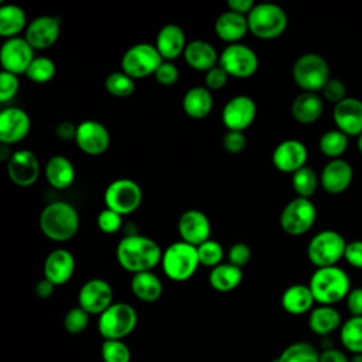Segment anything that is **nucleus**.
<instances>
[{
	"label": "nucleus",
	"mask_w": 362,
	"mask_h": 362,
	"mask_svg": "<svg viewBox=\"0 0 362 362\" xmlns=\"http://www.w3.org/2000/svg\"><path fill=\"white\" fill-rule=\"evenodd\" d=\"M34 58V49L24 37L6 40L0 49V64L3 71L14 75H25V71Z\"/></svg>",
	"instance_id": "obj_14"
},
{
	"label": "nucleus",
	"mask_w": 362,
	"mask_h": 362,
	"mask_svg": "<svg viewBox=\"0 0 362 362\" xmlns=\"http://www.w3.org/2000/svg\"><path fill=\"white\" fill-rule=\"evenodd\" d=\"M105 88L107 93H110L112 96L127 98L134 93L136 82L132 76H129L123 71H115L106 76Z\"/></svg>",
	"instance_id": "obj_40"
},
{
	"label": "nucleus",
	"mask_w": 362,
	"mask_h": 362,
	"mask_svg": "<svg viewBox=\"0 0 362 362\" xmlns=\"http://www.w3.org/2000/svg\"><path fill=\"white\" fill-rule=\"evenodd\" d=\"M345 301L351 317H362V287L351 288Z\"/></svg>",
	"instance_id": "obj_53"
},
{
	"label": "nucleus",
	"mask_w": 362,
	"mask_h": 362,
	"mask_svg": "<svg viewBox=\"0 0 362 362\" xmlns=\"http://www.w3.org/2000/svg\"><path fill=\"white\" fill-rule=\"evenodd\" d=\"M291 116L301 124H311L317 122L324 112V102L318 93L301 92L298 93L290 106Z\"/></svg>",
	"instance_id": "obj_28"
},
{
	"label": "nucleus",
	"mask_w": 362,
	"mask_h": 362,
	"mask_svg": "<svg viewBox=\"0 0 362 362\" xmlns=\"http://www.w3.org/2000/svg\"><path fill=\"white\" fill-rule=\"evenodd\" d=\"M218 65L233 78L245 79L256 74L259 68V58L256 52L245 44H229L219 55Z\"/></svg>",
	"instance_id": "obj_12"
},
{
	"label": "nucleus",
	"mask_w": 362,
	"mask_h": 362,
	"mask_svg": "<svg viewBox=\"0 0 362 362\" xmlns=\"http://www.w3.org/2000/svg\"><path fill=\"white\" fill-rule=\"evenodd\" d=\"M156 81L163 86L174 85L180 78V71L173 61H163L154 72Z\"/></svg>",
	"instance_id": "obj_48"
},
{
	"label": "nucleus",
	"mask_w": 362,
	"mask_h": 362,
	"mask_svg": "<svg viewBox=\"0 0 362 362\" xmlns=\"http://www.w3.org/2000/svg\"><path fill=\"white\" fill-rule=\"evenodd\" d=\"M344 259L355 269H362V240L356 239L346 243Z\"/></svg>",
	"instance_id": "obj_52"
},
{
	"label": "nucleus",
	"mask_w": 362,
	"mask_h": 362,
	"mask_svg": "<svg viewBox=\"0 0 362 362\" xmlns=\"http://www.w3.org/2000/svg\"><path fill=\"white\" fill-rule=\"evenodd\" d=\"M320 362H349V356L337 348H325L320 352Z\"/></svg>",
	"instance_id": "obj_55"
},
{
	"label": "nucleus",
	"mask_w": 362,
	"mask_h": 362,
	"mask_svg": "<svg viewBox=\"0 0 362 362\" xmlns=\"http://www.w3.org/2000/svg\"><path fill=\"white\" fill-rule=\"evenodd\" d=\"M164 59L157 51L156 45L148 42H139L132 45L122 57L120 68L133 79L154 75Z\"/></svg>",
	"instance_id": "obj_10"
},
{
	"label": "nucleus",
	"mask_w": 362,
	"mask_h": 362,
	"mask_svg": "<svg viewBox=\"0 0 362 362\" xmlns=\"http://www.w3.org/2000/svg\"><path fill=\"white\" fill-rule=\"evenodd\" d=\"M274 362H320V352L313 344L298 341L286 346Z\"/></svg>",
	"instance_id": "obj_37"
},
{
	"label": "nucleus",
	"mask_w": 362,
	"mask_h": 362,
	"mask_svg": "<svg viewBox=\"0 0 362 362\" xmlns=\"http://www.w3.org/2000/svg\"><path fill=\"white\" fill-rule=\"evenodd\" d=\"M332 119L338 130L348 137L362 134V100L356 98H345L334 105Z\"/></svg>",
	"instance_id": "obj_22"
},
{
	"label": "nucleus",
	"mask_w": 362,
	"mask_h": 362,
	"mask_svg": "<svg viewBox=\"0 0 362 362\" xmlns=\"http://www.w3.org/2000/svg\"><path fill=\"white\" fill-rule=\"evenodd\" d=\"M242 279H243L242 269L229 262L218 264L216 267L211 269L208 274L209 286L219 293H228L235 290L240 284Z\"/></svg>",
	"instance_id": "obj_34"
},
{
	"label": "nucleus",
	"mask_w": 362,
	"mask_h": 362,
	"mask_svg": "<svg viewBox=\"0 0 362 362\" xmlns=\"http://www.w3.org/2000/svg\"><path fill=\"white\" fill-rule=\"evenodd\" d=\"M247 144V139L243 132L228 130L222 137V147L225 151L230 154H239L245 150Z\"/></svg>",
	"instance_id": "obj_49"
},
{
	"label": "nucleus",
	"mask_w": 362,
	"mask_h": 362,
	"mask_svg": "<svg viewBox=\"0 0 362 362\" xmlns=\"http://www.w3.org/2000/svg\"><path fill=\"white\" fill-rule=\"evenodd\" d=\"M352 180L354 168L342 158L329 160L320 174V184L322 189L331 195H338L346 191Z\"/></svg>",
	"instance_id": "obj_23"
},
{
	"label": "nucleus",
	"mask_w": 362,
	"mask_h": 362,
	"mask_svg": "<svg viewBox=\"0 0 362 362\" xmlns=\"http://www.w3.org/2000/svg\"><path fill=\"white\" fill-rule=\"evenodd\" d=\"M317 208L308 198L296 197L280 212V228L290 236L307 233L315 223Z\"/></svg>",
	"instance_id": "obj_9"
},
{
	"label": "nucleus",
	"mask_w": 362,
	"mask_h": 362,
	"mask_svg": "<svg viewBox=\"0 0 362 362\" xmlns=\"http://www.w3.org/2000/svg\"><path fill=\"white\" fill-rule=\"evenodd\" d=\"M181 240L199 246L211 238V222L205 212L199 209H188L181 214L177 225Z\"/></svg>",
	"instance_id": "obj_21"
},
{
	"label": "nucleus",
	"mask_w": 362,
	"mask_h": 362,
	"mask_svg": "<svg viewBox=\"0 0 362 362\" xmlns=\"http://www.w3.org/2000/svg\"><path fill=\"white\" fill-rule=\"evenodd\" d=\"M40 161L30 150H16L7 160V175L17 187H30L40 177Z\"/></svg>",
	"instance_id": "obj_16"
},
{
	"label": "nucleus",
	"mask_w": 362,
	"mask_h": 362,
	"mask_svg": "<svg viewBox=\"0 0 362 362\" xmlns=\"http://www.w3.org/2000/svg\"><path fill=\"white\" fill-rule=\"evenodd\" d=\"M54 288H55V284H52L49 280H47L45 277L38 280L35 287H34V291L35 294L40 297V298H48L52 296L54 293Z\"/></svg>",
	"instance_id": "obj_57"
},
{
	"label": "nucleus",
	"mask_w": 362,
	"mask_h": 362,
	"mask_svg": "<svg viewBox=\"0 0 362 362\" xmlns=\"http://www.w3.org/2000/svg\"><path fill=\"white\" fill-rule=\"evenodd\" d=\"M185 62L195 71L208 72L219 62V55L215 47L204 40H192L184 49Z\"/></svg>",
	"instance_id": "obj_27"
},
{
	"label": "nucleus",
	"mask_w": 362,
	"mask_h": 362,
	"mask_svg": "<svg viewBox=\"0 0 362 362\" xmlns=\"http://www.w3.org/2000/svg\"><path fill=\"white\" fill-rule=\"evenodd\" d=\"M137 311L127 303H113L98 318V331L105 339H123L137 325Z\"/></svg>",
	"instance_id": "obj_8"
},
{
	"label": "nucleus",
	"mask_w": 362,
	"mask_h": 362,
	"mask_svg": "<svg viewBox=\"0 0 362 362\" xmlns=\"http://www.w3.org/2000/svg\"><path fill=\"white\" fill-rule=\"evenodd\" d=\"M88 324H89V314L79 305L68 310V313L64 317V328L66 332L72 335L82 334L86 329Z\"/></svg>",
	"instance_id": "obj_44"
},
{
	"label": "nucleus",
	"mask_w": 362,
	"mask_h": 362,
	"mask_svg": "<svg viewBox=\"0 0 362 362\" xmlns=\"http://www.w3.org/2000/svg\"><path fill=\"white\" fill-rule=\"evenodd\" d=\"M20 88L18 75H14L7 71L0 72V102L6 103L11 100Z\"/></svg>",
	"instance_id": "obj_46"
},
{
	"label": "nucleus",
	"mask_w": 362,
	"mask_h": 362,
	"mask_svg": "<svg viewBox=\"0 0 362 362\" xmlns=\"http://www.w3.org/2000/svg\"><path fill=\"white\" fill-rule=\"evenodd\" d=\"M256 112V103L250 96L236 95L225 103L221 113V120L228 130L243 132L253 123Z\"/></svg>",
	"instance_id": "obj_15"
},
{
	"label": "nucleus",
	"mask_w": 362,
	"mask_h": 362,
	"mask_svg": "<svg viewBox=\"0 0 362 362\" xmlns=\"http://www.w3.org/2000/svg\"><path fill=\"white\" fill-rule=\"evenodd\" d=\"M76 129H78L76 124H74L72 122L64 120V122H61V123L57 124V127H55V134H57L58 139H61V140H64V141L75 140Z\"/></svg>",
	"instance_id": "obj_54"
},
{
	"label": "nucleus",
	"mask_w": 362,
	"mask_h": 362,
	"mask_svg": "<svg viewBox=\"0 0 362 362\" xmlns=\"http://www.w3.org/2000/svg\"><path fill=\"white\" fill-rule=\"evenodd\" d=\"M130 290L140 301L154 303L163 294V283L153 272L136 273L130 280Z\"/></svg>",
	"instance_id": "obj_33"
},
{
	"label": "nucleus",
	"mask_w": 362,
	"mask_h": 362,
	"mask_svg": "<svg viewBox=\"0 0 362 362\" xmlns=\"http://www.w3.org/2000/svg\"><path fill=\"white\" fill-rule=\"evenodd\" d=\"M184 30L173 23L163 25L156 37V48L164 61H173L184 54L187 47Z\"/></svg>",
	"instance_id": "obj_25"
},
{
	"label": "nucleus",
	"mask_w": 362,
	"mask_h": 362,
	"mask_svg": "<svg viewBox=\"0 0 362 362\" xmlns=\"http://www.w3.org/2000/svg\"><path fill=\"white\" fill-rule=\"evenodd\" d=\"M61 34V23L55 16H40L31 20L25 28L24 38L33 49H47L52 47Z\"/></svg>",
	"instance_id": "obj_20"
},
{
	"label": "nucleus",
	"mask_w": 362,
	"mask_h": 362,
	"mask_svg": "<svg viewBox=\"0 0 362 362\" xmlns=\"http://www.w3.org/2000/svg\"><path fill=\"white\" fill-rule=\"evenodd\" d=\"M339 341L351 354H362V317H349L339 328Z\"/></svg>",
	"instance_id": "obj_36"
},
{
	"label": "nucleus",
	"mask_w": 362,
	"mask_h": 362,
	"mask_svg": "<svg viewBox=\"0 0 362 362\" xmlns=\"http://www.w3.org/2000/svg\"><path fill=\"white\" fill-rule=\"evenodd\" d=\"M103 201L106 208L123 216L134 212L140 206L143 201V192L134 180L117 178L106 187Z\"/></svg>",
	"instance_id": "obj_11"
},
{
	"label": "nucleus",
	"mask_w": 362,
	"mask_h": 362,
	"mask_svg": "<svg viewBox=\"0 0 362 362\" xmlns=\"http://www.w3.org/2000/svg\"><path fill=\"white\" fill-rule=\"evenodd\" d=\"M228 79H229V75L223 71V68L216 65L208 72H205V88H208L211 92L219 90L226 85Z\"/></svg>",
	"instance_id": "obj_51"
},
{
	"label": "nucleus",
	"mask_w": 362,
	"mask_h": 362,
	"mask_svg": "<svg viewBox=\"0 0 362 362\" xmlns=\"http://www.w3.org/2000/svg\"><path fill=\"white\" fill-rule=\"evenodd\" d=\"M226 6H228V10L247 16L252 11V8L255 7V3L252 0H229L226 3Z\"/></svg>",
	"instance_id": "obj_56"
},
{
	"label": "nucleus",
	"mask_w": 362,
	"mask_h": 362,
	"mask_svg": "<svg viewBox=\"0 0 362 362\" xmlns=\"http://www.w3.org/2000/svg\"><path fill=\"white\" fill-rule=\"evenodd\" d=\"M314 303L315 300L308 284L288 286L281 294V307L291 315H303L311 311Z\"/></svg>",
	"instance_id": "obj_30"
},
{
	"label": "nucleus",
	"mask_w": 362,
	"mask_h": 362,
	"mask_svg": "<svg viewBox=\"0 0 362 362\" xmlns=\"http://www.w3.org/2000/svg\"><path fill=\"white\" fill-rule=\"evenodd\" d=\"M199 264L197 246L184 240L174 242L163 250L161 269L173 281H185L191 279Z\"/></svg>",
	"instance_id": "obj_4"
},
{
	"label": "nucleus",
	"mask_w": 362,
	"mask_h": 362,
	"mask_svg": "<svg viewBox=\"0 0 362 362\" xmlns=\"http://www.w3.org/2000/svg\"><path fill=\"white\" fill-rule=\"evenodd\" d=\"M308 287L320 305H334L346 298L351 291L348 273L339 266L317 269L308 281Z\"/></svg>",
	"instance_id": "obj_3"
},
{
	"label": "nucleus",
	"mask_w": 362,
	"mask_h": 362,
	"mask_svg": "<svg viewBox=\"0 0 362 362\" xmlns=\"http://www.w3.org/2000/svg\"><path fill=\"white\" fill-rule=\"evenodd\" d=\"M98 229L106 235L116 233L123 226V216L109 208L102 209L96 218Z\"/></svg>",
	"instance_id": "obj_45"
},
{
	"label": "nucleus",
	"mask_w": 362,
	"mask_h": 362,
	"mask_svg": "<svg viewBox=\"0 0 362 362\" xmlns=\"http://www.w3.org/2000/svg\"><path fill=\"white\" fill-rule=\"evenodd\" d=\"M28 113L17 106H10L0 113V143L10 146L24 140L30 132Z\"/></svg>",
	"instance_id": "obj_19"
},
{
	"label": "nucleus",
	"mask_w": 362,
	"mask_h": 362,
	"mask_svg": "<svg viewBox=\"0 0 362 362\" xmlns=\"http://www.w3.org/2000/svg\"><path fill=\"white\" fill-rule=\"evenodd\" d=\"M75 143L85 154L100 156L110 144V134L103 123L89 119L78 124Z\"/></svg>",
	"instance_id": "obj_17"
},
{
	"label": "nucleus",
	"mask_w": 362,
	"mask_h": 362,
	"mask_svg": "<svg viewBox=\"0 0 362 362\" xmlns=\"http://www.w3.org/2000/svg\"><path fill=\"white\" fill-rule=\"evenodd\" d=\"M342 325L339 311L334 305H318L310 311L308 328L320 337H327Z\"/></svg>",
	"instance_id": "obj_32"
},
{
	"label": "nucleus",
	"mask_w": 362,
	"mask_h": 362,
	"mask_svg": "<svg viewBox=\"0 0 362 362\" xmlns=\"http://www.w3.org/2000/svg\"><path fill=\"white\" fill-rule=\"evenodd\" d=\"M348 139L349 137L341 130L332 129L321 134L318 140V148L325 157L335 160V158H339L346 151L348 143H349Z\"/></svg>",
	"instance_id": "obj_38"
},
{
	"label": "nucleus",
	"mask_w": 362,
	"mask_h": 362,
	"mask_svg": "<svg viewBox=\"0 0 362 362\" xmlns=\"http://www.w3.org/2000/svg\"><path fill=\"white\" fill-rule=\"evenodd\" d=\"M113 304V288L103 279H90L78 293V305L89 315H100Z\"/></svg>",
	"instance_id": "obj_13"
},
{
	"label": "nucleus",
	"mask_w": 362,
	"mask_h": 362,
	"mask_svg": "<svg viewBox=\"0 0 362 362\" xmlns=\"http://www.w3.org/2000/svg\"><path fill=\"white\" fill-rule=\"evenodd\" d=\"M214 107L212 92L205 86L189 88L182 98V109L191 119L206 117Z\"/></svg>",
	"instance_id": "obj_31"
},
{
	"label": "nucleus",
	"mask_w": 362,
	"mask_h": 362,
	"mask_svg": "<svg viewBox=\"0 0 362 362\" xmlns=\"http://www.w3.org/2000/svg\"><path fill=\"white\" fill-rule=\"evenodd\" d=\"M103 362H130L132 352L123 339H105L100 348Z\"/></svg>",
	"instance_id": "obj_42"
},
{
	"label": "nucleus",
	"mask_w": 362,
	"mask_h": 362,
	"mask_svg": "<svg viewBox=\"0 0 362 362\" xmlns=\"http://www.w3.org/2000/svg\"><path fill=\"white\" fill-rule=\"evenodd\" d=\"M320 184V177L311 167H303L294 174H291V185L297 197L311 198Z\"/></svg>",
	"instance_id": "obj_39"
},
{
	"label": "nucleus",
	"mask_w": 362,
	"mask_h": 362,
	"mask_svg": "<svg viewBox=\"0 0 362 362\" xmlns=\"http://www.w3.org/2000/svg\"><path fill=\"white\" fill-rule=\"evenodd\" d=\"M28 25L25 11L17 4L0 6V35L6 40L18 37Z\"/></svg>",
	"instance_id": "obj_35"
},
{
	"label": "nucleus",
	"mask_w": 362,
	"mask_h": 362,
	"mask_svg": "<svg viewBox=\"0 0 362 362\" xmlns=\"http://www.w3.org/2000/svg\"><path fill=\"white\" fill-rule=\"evenodd\" d=\"M75 272V257L66 249L52 250L44 262V277L55 286L68 283Z\"/></svg>",
	"instance_id": "obj_24"
},
{
	"label": "nucleus",
	"mask_w": 362,
	"mask_h": 362,
	"mask_svg": "<svg viewBox=\"0 0 362 362\" xmlns=\"http://www.w3.org/2000/svg\"><path fill=\"white\" fill-rule=\"evenodd\" d=\"M163 250L160 245L144 235L129 233L116 246V259L122 269L133 274L151 272L161 263Z\"/></svg>",
	"instance_id": "obj_1"
},
{
	"label": "nucleus",
	"mask_w": 362,
	"mask_h": 362,
	"mask_svg": "<svg viewBox=\"0 0 362 362\" xmlns=\"http://www.w3.org/2000/svg\"><path fill=\"white\" fill-rule=\"evenodd\" d=\"M349 362H362V354H352Z\"/></svg>",
	"instance_id": "obj_58"
},
{
	"label": "nucleus",
	"mask_w": 362,
	"mask_h": 362,
	"mask_svg": "<svg viewBox=\"0 0 362 362\" xmlns=\"http://www.w3.org/2000/svg\"><path fill=\"white\" fill-rule=\"evenodd\" d=\"M219 40L229 44H238L249 31L247 16L235 13L232 10L221 13L214 24Z\"/></svg>",
	"instance_id": "obj_26"
},
{
	"label": "nucleus",
	"mask_w": 362,
	"mask_h": 362,
	"mask_svg": "<svg viewBox=\"0 0 362 362\" xmlns=\"http://www.w3.org/2000/svg\"><path fill=\"white\" fill-rule=\"evenodd\" d=\"M356 146H358V150H359V153L362 154V134H359V136H358V140H356Z\"/></svg>",
	"instance_id": "obj_59"
},
{
	"label": "nucleus",
	"mask_w": 362,
	"mask_h": 362,
	"mask_svg": "<svg viewBox=\"0 0 362 362\" xmlns=\"http://www.w3.org/2000/svg\"><path fill=\"white\" fill-rule=\"evenodd\" d=\"M287 14L283 7L274 3L255 4L247 14L249 31L260 40H274L280 37L287 28Z\"/></svg>",
	"instance_id": "obj_6"
},
{
	"label": "nucleus",
	"mask_w": 362,
	"mask_h": 362,
	"mask_svg": "<svg viewBox=\"0 0 362 362\" xmlns=\"http://www.w3.org/2000/svg\"><path fill=\"white\" fill-rule=\"evenodd\" d=\"M38 225L45 238L52 242H66L79 229V215L66 201H54L45 205L40 214Z\"/></svg>",
	"instance_id": "obj_2"
},
{
	"label": "nucleus",
	"mask_w": 362,
	"mask_h": 362,
	"mask_svg": "<svg viewBox=\"0 0 362 362\" xmlns=\"http://www.w3.org/2000/svg\"><path fill=\"white\" fill-rule=\"evenodd\" d=\"M45 178L52 188L65 189L75 181V167L68 157L55 154L45 164Z\"/></svg>",
	"instance_id": "obj_29"
},
{
	"label": "nucleus",
	"mask_w": 362,
	"mask_h": 362,
	"mask_svg": "<svg viewBox=\"0 0 362 362\" xmlns=\"http://www.w3.org/2000/svg\"><path fill=\"white\" fill-rule=\"evenodd\" d=\"M197 250H198L199 263L202 266H206L211 269L221 264L223 260V256H225L222 245L214 239H209V240L204 242L202 245L197 246Z\"/></svg>",
	"instance_id": "obj_43"
},
{
	"label": "nucleus",
	"mask_w": 362,
	"mask_h": 362,
	"mask_svg": "<svg viewBox=\"0 0 362 362\" xmlns=\"http://www.w3.org/2000/svg\"><path fill=\"white\" fill-rule=\"evenodd\" d=\"M321 93H322V98L327 102H331L334 105H337L341 100H344L345 98H348L346 96V86L338 78H329L328 82L324 85Z\"/></svg>",
	"instance_id": "obj_47"
},
{
	"label": "nucleus",
	"mask_w": 362,
	"mask_h": 362,
	"mask_svg": "<svg viewBox=\"0 0 362 362\" xmlns=\"http://www.w3.org/2000/svg\"><path fill=\"white\" fill-rule=\"evenodd\" d=\"M291 76L294 83L303 89V92L317 93L322 90L324 85L331 78L329 65L322 55L315 52H305L294 61Z\"/></svg>",
	"instance_id": "obj_5"
},
{
	"label": "nucleus",
	"mask_w": 362,
	"mask_h": 362,
	"mask_svg": "<svg viewBox=\"0 0 362 362\" xmlns=\"http://www.w3.org/2000/svg\"><path fill=\"white\" fill-rule=\"evenodd\" d=\"M308 158V150L305 144L296 139H287L279 143L273 153L272 161L273 165L286 174H294L300 168L305 167Z\"/></svg>",
	"instance_id": "obj_18"
},
{
	"label": "nucleus",
	"mask_w": 362,
	"mask_h": 362,
	"mask_svg": "<svg viewBox=\"0 0 362 362\" xmlns=\"http://www.w3.org/2000/svg\"><path fill=\"white\" fill-rule=\"evenodd\" d=\"M345 238L332 229H325L315 233L307 246V257L317 269L337 266V263L344 259Z\"/></svg>",
	"instance_id": "obj_7"
},
{
	"label": "nucleus",
	"mask_w": 362,
	"mask_h": 362,
	"mask_svg": "<svg viewBox=\"0 0 362 362\" xmlns=\"http://www.w3.org/2000/svg\"><path fill=\"white\" fill-rule=\"evenodd\" d=\"M250 257H252L250 246L246 245L245 242H236L228 250V262L240 269L249 263Z\"/></svg>",
	"instance_id": "obj_50"
},
{
	"label": "nucleus",
	"mask_w": 362,
	"mask_h": 362,
	"mask_svg": "<svg viewBox=\"0 0 362 362\" xmlns=\"http://www.w3.org/2000/svg\"><path fill=\"white\" fill-rule=\"evenodd\" d=\"M57 72L55 62L48 57H35L25 71V76L35 83L49 82Z\"/></svg>",
	"instance_id": "obj_41"
}]
</instances>
